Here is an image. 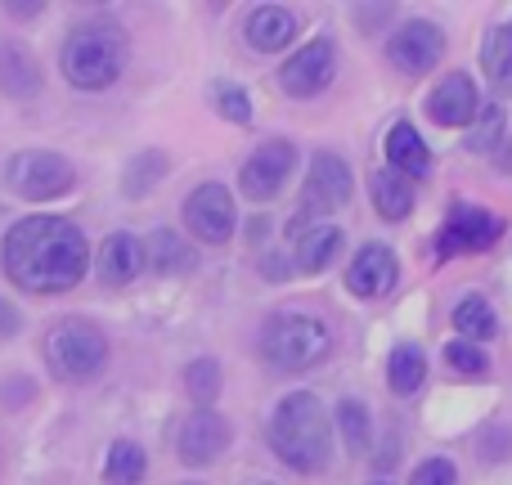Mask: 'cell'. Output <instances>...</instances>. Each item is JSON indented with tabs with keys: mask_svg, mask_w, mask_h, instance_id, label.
Segmentation results:
<instances>
[{
	"mask_svg": "<svg viewBox=\"0 0 512 485\" xmlns=\"http://www.w3.org/2000/svg\"><path fill=\"white\" fill-rule=\"evenodd\" d=\"M0 265H5L9 283H18L23 292H68L86 279L90 247L86 234L63 216H27L0 243Z\"/></svg>",
	"mask_w": 512,
	"mask_h": 485,
	"instance_id": "6da1fadb",
	"label": "cell"
},
{
	"mask_svg": "<svg viewBox=\"0 0 512 485\" xmlns=\"http://www.w3.org/2000/svg\"><path fill=\"white\" fill-rule=\"evenodd\" d=\"M270 450L297 472L328 468L333 427H328V409L319 405V396L292 391V396L279 400V409H274V418H270Z\"/></svg>",
	"mask_w": 512,
	"mask_h": 485,
	"instance_id": "7a4b0ae2",
	"label": "cell"
},
{
	"mask_svg": "<svg viewBox=\"0 0 512 485\" xmlns=\"http://www.w3.org/2000/svg\"><path fill=\"white\" fill-rule=\"evenodd\" d=\"M59 68L68 86L77 90H108L126 68V41L113 23H81L68 32L59 54Z\"/></svg>",
	"mask_w": 512,
	"mask_h": 485,
	"instance_id": "3957f363",
	"label": "cell"
},
{
	"mask_svg": "<svg viewBox=\"0 0 512 485\" xmlns=\"http://www.w3.org/2000/svg\"><path fill=\"white\" fill-rule=\"evenodd\" d=\"M261 351H265V360H270L274 369L306 373V369H315V364L328 360V351H333V333H328V324L319 315H306V310H283V315H274L270 324H265Z\"/></svg>",
	"mask_w": 512,
	"mask_h": 485,
	"instance_id": "277c9868",
	"label": "cell"
},
{
	"mask_svg": "<svg viewBox=\"0 0 512 485\" xmlns=\"http://www.w3.org/2000/svg\"><path fill=\"white\" fill-rule=\"evenodd\" d=\"M45 364L63 382H86L108 364V337L90 319H63L45 333Z\"/></svg>",
	"mask_w": 512,
	"mask_h": 485,
	"instance_id": "5b68a950",
	"label": "cell"
},
{
	"mask_svg": "<svg viewBox=\"0 0 512 485\" xmlns=\"http://www.w3.org/2000/svg\"><path fill=\"white\" fill-rule=\"evenodd\" d=\"M499 239H504V216H495L490 207L454 203L450 216H445V225H441V234L432 239V256L436 261H450V256H477V252H490Z\"/></svg>",
	"mask_w": 512,
	"mask_h": 485,
	"instance_id": "8992f818",
	"label": "cell"
},
{
	"mask_svg": "<svg viewBox=\"0 0 512 485\" xmlns=\"http://www.w3.org/2000/svg\"><path fill=\"white\" fill-rule=\"evenodd\" d=\"M9 189L27 203H50V198H63L72 185H77V171H72L68 158L50 149H27L18 158H9Z\"/></svg>",
	"mask_w": 512,
	"mask_h": 485,
	"instance_id": "52a82bcc",
	"label": "cell"
},
{
	"mask_svg": "<svg viewBox=\"0 0 512 485\" xmlns=\"http://www.w3.org/2000/svg\"><path fill=\"white\" fill-rule=\"evenodd\" d=\"M351 167H346L337 153L319 149L315 158H310V176H306V194H301V216H297V230L301 221H310V216H324V212H337V207L351 203Z\"/></svg>",
	"mask_w": 512,
	"mask_h": 485,
	"instance_id": "ba28073f",
	"label": "cell"
},
{
	"mask_svg": "<svg viewBox=\"0 0 512 485\" xmlns=\"http://www.w3.org/2000/svg\"><path fill=\"white\" fill-rule=\"evenodd\" d=\"M234 221H239V216H234V198H230V189L216 185V180L198 185L194 194L185 198V225L194 230L198 243H212V247L230 243Z\"/></svg>",
	"mask_w": 512,
	"mask_h": 485,
	"instance_id": "9c48e42d",
	"label": "cell"
},
{
	"mask_svg": "<svg viewBox=\"0 0 512 485\" xmlns=\"http://www.w3.org/2000/svg\"><path fill=\"white\" fill-rule=\"evenodd\" d=\"M292 167H297V144L292 140H265L261 149L243 162L239 189L252 198V203H265V198H274L283 185H288Z\"/></svg>",
	"mask_w": 512,
	"mask_h": 485,
	"instance_id": "30bf717a",
	"label": "cell"
},
{
	"mask_svg": "<svg viewBox=\"0 0 512 485\" xmlns=\"http://www.w3.org/2000/svg\"><path fill=\"white\" fill-rule=\"evenodd\" d=\"M333 77H337L333 41L301 45V50L279 68V86L288 90V95H297V99H310V95H319V90H328V86H333Z\"/></svg>",
	"mask_w": 512,
	"mask_h": 485,
	"instance_id": "8fae6325",
	"label": "cell"
},
{
	"mask_svg": "<svg viewBox=\"0 0 512 485\" xmlns=\"http://www.w3.org/2000/svg\"><path fill=\"white\" fill-rule=\"evenodd\" d=\"M441 54H445L441 27L423 23V18H414V23L396 27V36L387 41V59L396 63L405 77H423V72H432L436 63H441Z\"/></svg>",
	"mask_w": 512,
	"mask_h": 485,
	"instance_id": "7c38bea8",
	"label": "cell"
},
{
	"mask_svg": "<svg viewBox=\"0 0 512 485\" xmlns=\"http://www.w3.org/2000/svg\"><path fill=\"white\" fill-rule=\"evenodd\" d=\"M477 113H481V90L468 72H450V77L427 95V117H432L436 126H445V131H463V126H472Z\"/></svg>",
	"mask_w": 512,
	"mask_h": 485,
	"instance_id": "4fadbf2b",
	"label": "cell"
},
{
	"mask_svg": "<svg viewBox=\"0 0 512 485\" xmlns=\"http://www.w3.org/2000/svg\"><path fill=\"white\" fill-rule=\"evenodd\" d=\"M396 279H400V265L387 243H364L360 252H355V261L346 265V288L364 301L387 297V292L396 288Z\"/></svg>",
	"mask_w": 512,
	"mask_h": 485,
	"instance_id": "5bb4252c",
	"label": "cell"
},
{
	"mask_svg": "<svg viewBox=\"0 0 512 485\" xmlns=\"http://www.w3.org/2000/svg\"><path fill=\"white\" fill-rule=\"evenodd\" d=\"M225 445H230V423L221 414H212V409H198L180 427L176 450L189 468H207V463H216L225 454Z\"/></svg>",
	"mask_w": 512,
	"mask_h": 485,
	"instance_id": "9a60e30c",
	"label": "cell"
},
{
	"mask_svg": "<svg viewBox=\"0 0 512 485\" xmlns=\"http://www.w3.org/2000/svg\"><path fill=\"white\" fill-rule=\"evenodd\" d=\"M292 36H297V14L283 5H256L248 14V23H243V41H248L256 54L288 50Z\"/></svg>",
	"mask_w": 512,
	"mask_h": 485,
	"instance_id": "2e32d148",
	"label": "cell"
},
{
	"mask_svg": "<svg viewBox=\"0 0 512 485\" xmlns=\"http://www.w3.org/2000/svg\"><path fill=\"white\" fill-rule=\"evenodd\" d=\"M140 270H144V243L135 239V234L117 230L99 243V279H104L108 288H126Z\"/></svg>",
	"mask_w": 512,
	"mask_h": 485,
	"instance_id": "e0dca14e",
	"label": "cell"
},
{
	"mask_svg": "<svg viewBox=\"0 0 512 485\" xmlns=\"http://www.w3.org/2000/svg\"><path fill=\"white\" fill-rule=\"evenodd\" d=\"M382 149H387V167L396 171V176H405V180H418V176H427V171H432V149H427V140L409 122L391 126Z\"/></svg>",
	"mask_w": 512,
	"mask_h": 485,
	"instance_id": "ac0fdd59",
	"label": "cell"
},
{
	"mask_svg": "<svg viewBox=\"0 0 512 485\" xmlns=\"http://www.w3.org/2000/svg\"><path fill=\"white\" fill-rule=\"evenodd\" d=\"M0 90L9 99H32L41 90V63L18 41H0Z\"/></svg>",
	"mask_w": 512,
	"mask_h": 485,
	"instance_id": "d6986e66",
	"label": "cell"
},
{
	"mask_svg": "<svg viewBox=\"0 0 512 485\" xmlns=\"http://www.w3.org/2000/svg\"><path fill=\"white\" fill-rule=\"evenodd\" d=\"M144 270L185 274V270H194V252H189L176 230H153L149 239H144Z\"/></svg>",
	"mask_w": 512,
	"mask_h": 485,
	"instance_id": "ffe728a7",
	"label": "cell"
},
{
	"mask_svg": "<svg viewBox=\"0 0 512 485\" xmlns=\"http://www.w3.org/2000/svg\"><path fill=\"white\" fill-rule=\"evenodd\" d=\"M337 247H342V230H337V225H315V230H306L297 239V247H292V265H297L301 274H319V270H328Z\"/></svg>",
	"mask_w": 512,
	"mask_h": 485,
	"instance_id": "44dd1931",
	"label": "cell"
},
{
	"mask_svg": "<svg viewBox=\"0 0 512 485\" xmlns=\"http://www.w3.org/2000/svg\"><path fill=\"white\" fill-rule=\"evenodd\" d=\"M369 194H373V207H378L382 221H405L409 212H414V189H409L405 176H396V171H373L369 180Z\"/></svg>",
	"mask_w": 512,
	"mask_h": 485,
	"instance_id": "7402d4cb",
	"label": "cell"
},
{
	"mask_svg": "<svg viewBox=\"0 0 512 485\" xmlns=\"http://www.w3.org/2000/svg\"><path fill=\"white\" fill-rule=\"evenodd\" d=\"M387 382L396 396H418L427 382V355L418 351L414 342H400L387 360Z\"/></svg>",
	"mask_w": 512,
	"mask_h": 485,
	"instance_id": "603a6c76",
	"label": "cell"
},
{
	"mask_svg": "<svg viewBox=\"0 0 512 485\" xmlns=\"http://www.w3.org/2000/svg\"><path fill=\"white\" fill-rule=\"evenodd\" d=\"M454 328L463 333V342H490V337L499 333V319H495V306H490L486 297H463L459 306H454Z\"/></svg>",
	"mask_w": 512,
	"mask_h": 485,
	"instance_id": "cb8c5ba5",
	"label": "cell"
},
{
	"mask_svg": "<svg viewBox=\"0 0 512 485\" xmlns=\"http://www.w3.org/2000/svg\"><path fill=\"white\" fill-rule=\"evenodd\" d=\"M144 472H149V459L135 441H113L104 459V481L108 485H140Z\"/></svg>",
	"mask_w": 512,
	"mask_h": 485,
	"instance_id": "d4e9b609",
	"label": "cell"
},
{
	"mask_svg": "<svg viewBox=\"0 0 512 485\" xmlns=\"http://www.w3.org/2000/svg\"><path fill=\"white\" fill-rule=\"evenodd\" d=\"M167 171H171V162H167V153H162V149L140 153V158L126 167V180H122L126 198H144L153 185H162V176H167Z\"/></svg>",
	"mask_w": 512,
	"mask_h": 485,
	"instance_id": "484cf974",
	"label": "cell"
},
{
	"mask_svg": "<svg viewBox=\"0 0 512 485\" xmlns=\"http://www.w3.org/2000/svg\"><path fill=\"white\" fill-rule=\"evenodd\" d=\"M486 72L495 81V90H512V23H499L486 41Z\"/></svg>",
	"mask_w": 512,
	"mask_h": 485,
	"instance_id": "4316f807",
	"label": "cell"
},
{
	"mask_svg": "<svg viewBox=\"0 0 512 485\" xmlns=\"http://www.w3.org/2000/svg\"><path fill=\"white\" fill-rule=\"evenodd\" d=\"M337 427H342L346 454H355V459H360V454L369 450V441H373V432H369V409H364L360 400H342V405H337Z\"/></svg>",
	"mask_w": 512,
	"mask_h": 485,
	"instance_id": "83f0119b",
	"label": "cell"
},
{
	"mask_svg": "<svg viewBox=\"0 0 512 485\" xmlns=\"http://www.w3.org/2000/svg\"><path fill=\"white\" fill-rule=\"evenodd\" d=\"M185 391L198 400V409H207L216 396H221V364H216L212 355H198V360L185 369Z\"/></svg>",
	"mask_w": 512,
	"mask_h": 485,
	"instance_id": "f1b7e54d",
	"label": "cell"
},
{
	"mask_svg": "<svg viewBox=\"0 0 512 485\" xmlns=\"http://www.w3.org/2000/svg\"><path fill=\"white\" fill-rule=\"evenodd\" d=\"M499 140H504V113H499L495 104H481L477 122L468 126V140H463V144H468L472 153H490Z\"/></svg>",
	"mask_w": 512,
	"mask_h": 485,
	"instance_id": "f546056e",
	"label": "cell"
},
{
	"mask_svg": "<svg viewBox=\"0 0 512 485\" xmlns=\"http://www.w3.org/2000/svg\"><path fill=\"white\" fill-rule=\"evenodd\" d=\"M441 355H445V364H450L454 373H463V378H486L490 373V355L481 351L477 342H463L459 337V342H450Z\"/></svg>",
	"mask_w": 512,
	"mask_h": 485,
	"instance_id": "4dcf8cb0",
	"label": "cell"
},
{
	"mask_svg": "<svg viewBox=\"0 0 512 485\" xmlns=\"http://www.w3.org/2000/svg\"><path fill=\"white\" fill-rule=\"evenodd\" d=\"M212 108L221 117H230V122H252V95L243 86H234V81H221V86H212Z\"/></svg>",
	"mask_w": 512,
	"mask_h": 485,
	"instance_id": "1f68e13d",
	"label": "cell"
},
{
	"mask_svg": "<svg viewBox=\"0 0 512 485\" xmlns=\"http://www.w3.org/2000/svg\"><path fill=\"white\" fill-rule=\"evenodd\" d=\"M409 485H459V468H454L450 459H427L414 468Z\"/></svg>",
	"mask_w": 512,
	"mask_h": 485,
	"instance_id": "d6a6232c",
	"label": "cell"
},
{
	"mask_svg": "<svg viewBox=\"0 0 512 485\" xmlns=\"http://www.w3.org/2000/svg\"><path fill=\"white\" fill-rule=\"evenodd\" d=\"M32 400V382L27 378H14L9 387H0V405H27Z\"/></svg>",
	"mask_w": 512,
	"mask_h": 485,
	"instance_id": "836d02e7",
	"label": "cell"
},
{
	"mask_svg": "<svg viewBox=\"0 0 512 485\" xmlns=\"http://www.w3.org/2000/svg\"><path fill=\"white\" fill-rule=\"evenodd\" d=\"M18 328H23V319H18V310L9 306L5 297H0V342H5V337H14Z\"/></svg>",
	"mask_w": 512,
	"mask_h": 485,
	"instance_id": "e575fe53",
	"label": "cell"
},
{
	"mask_svg": "<svg viewBox=\"0 0 512 485\" xmlns=\"http://www.w3.org/2000/svg\"><path fill=\"white\" fill-rule=\"evenodd\" d=\"M189 485H198V481H189Z\"/></svg>",
	"mask_w": 512,
	"mask_h": 485,
	"instance_id": "d590c367",
	"label": "cell"
}]
</instances>
